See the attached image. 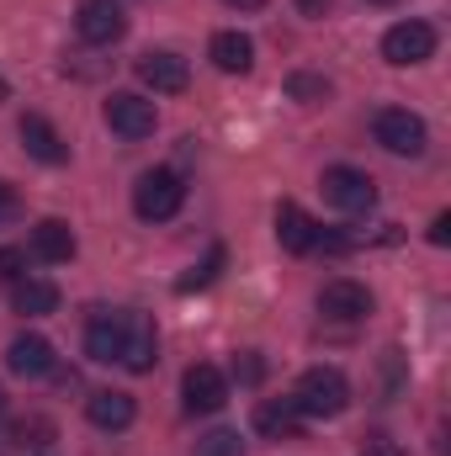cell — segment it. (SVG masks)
Here are the masks:
<instances>
[{
    "instance_id": "obj_31",
    "label": "cell",
    "mask_w": 451,
    "mask_h": 456,
    "mask_svg": "<svg viewBox=\"0 0 451 456\" xmlns=\"http://www.w3.org/2000/svg\"><path fill=\"white\" fill-rule=\"evenodd\" d=\"M5 102H11V86H5V75H0V107H5Z\"/></svg>"
},
{
    "instance_id": "obj_24",
    "label": "cell",
    "mask_w": 451,
    "mask_h": 456,
    "mask_svg": "<svg viewBox=\"0 0 451 456\" xmlns=\"http://www.w3.org/2000/svg\"><path fill=\"white\" fill-rule=\"evenodd\" d=\"M224 244H213V249H208V260H202V265H197V271H192V276H181V292H197V287H208V281H213V276H218V271H224Z\"/></svg>"
},
{
    "instance_id": "obj_21",
    "label": "cell",
    "mask_w": 451,
    "mask_h": 456,
    "mask_svg": "<svg viewBox=\"0 0 451 456\" xmlns=\"http://www.w3.org/2000/svg\"><path fill=\"white\" fill-rule=\"evenodd\" d=\"M287 96L292 102H303V107H314V102H330V80L324 75H287Z\"/></svg>"
},
{
    "instance_id": "obj_26",
    "label": "cell",
    "mask_w": 451,
    "mask_h": 456,
    "mask_svg": "<svg viewBox=\"0 0 451 456\" xmlns=\"http://www.w3.org/2000/svg\"><path fill=\"white\" fill-rule=\"evenodd\" d=\"M234 377H239V382H250V387H255V382H260V377H266V366H260V355H255V350H244V355H239V361H234Z\"/></svg>"
},
{
    "instance_id": "obj_3",
    "label": "cell",
    "mask_w": 451,
    "mask_h": 456,
    "mask_svg": "<svg viewBox=\"0 0 451 456\" xmlns=\"http://www.w3.org/2000/svg\"><path fill=\"white\" fill-rule=\"evenodd\" d=\"M372 138H377L388 154H398V159H414V154H425V143H430L425 117H414L409 107H382V112L372 117Z\"/></svg>"
},
{
    "instance_id": "obj_28",
    "label": "cell",
    "mask_w": 451,
    "mask_h": 456,
    "mask_svg": "<svg viewBox=\"0 0 451 456\" xmlns=\"http://www.w3.org/2000/svg\"><path fill=\"white\" fill-rule=\"evenodd\" d=\"M451 239V213H436V224H430V244H447Z\"/></svg>"
},
{
    "instance_id": "obj_1",
    "label": "cell",
    "mask_w": 451,
    "mask_h": 456,
    "mask_svg": "<svg viewBox=\"0 0 451 456\" xmlns=\"http://www.w3.org/2000/svg\"><path fill=\"white\" fill-rule=\"evenodd\" d=\"M292 403H298L303 419H335V414L350 409V382L335 366H308L292 387Z\"/></svg>"
},
{
    "instance_id": "obj_27",
    "label": "cell",
    "mask_w": 451,
    "mask_h": 456,
    "mask_svg": "<svg viewBox=\"0 0 451 456\" xmlns=\"http://www.w3.org/2000/svg\"><path fill=\"white\" fill-rule=\"evenodd\" d=\"M361 456H398V446H393V441H388L382 430H372V436L361 441Z\"/></svg>"
},
{
    "instance_id": "obj_2",
    "label": "cell",
    "mask_w": 451,
    "mask_h": 456,
    "mask_svg": "<svg viewBox=\"0 0 451 456\" xmlns=\"http://www.w3.org/2000/svg\"><path fill=\"white\" fill-rule=\"evenodd\" d=\"M181 202H186V181H181L176 170H144L138 186H133V213H138L144 224H165V218H176Z\"/></svg>"
},
{
    "instance_id": "obj_6",
    "label": "cell",
    "mask_w": 451,
    "mask_h": 456,
    "mask_svg": "<svg viewBox=\"0 0 451 456\" xmlns=\"http://www.w3.org/2000/svg\"><path fill=\"white\" fill-rule=\"evenodd\" d=\"M102 117H107V127H112L117 138H149L154 133V102L149 96H138V91H112L107 96V107H102Z\"/></svg>"
},
{
    "instance_id": "obj_15",
    "label": "cell",
    "mask_w": 451,
    "mask_h": 456,
    "mask_svg": "<svg viewBox=\"0 0 451 456\" xmlns=\"http://www.w3.org/2000/svg\"><path fill=\"white\" fill-rule=\"evenodd\" d=\"M27 249L43 265H64V260H75V228L64 224V218H43V224H32Z\"/></svg>"
},
{
    "instance_id": "obj_30",
    "label": "cell",
    "mask_w": 451,
    "mask_h": 456,
    "mask_svg": "<svg viewBox=\"0 0 451 456\" xmlns=\"http://www.w3.org/2000/svg\"><path fill=\"white\" fill-rule=\"evenodd\" d=\"M5 213H16V191H11V186L0 181V218H5Z\"/></svg>"
},
{
    "instance_id": "obj_18",
    "label": "cell",
    "mask_w": 451,
    "mask_h": 456,
    "mask_svg": "<svg viewBox=\"0 0 451 456\" xmlns=\"http://www.w3.org/2000/svg\"><path fill=\"white\" fill-rule=\"evenodd\" d=\"M86 414H91L96 430H127V425L138 419V403H133L127 393H117V387H102V393L86 398Z\"/></svg>"
},
{
    "instance_id": "obj_14",
    "label": "cell",
    "mask_w": 451,
    "mask_h": 456,
    "mask_svg": "<svg viewBox=\"0 0 451 456\" xmlns=\"http://www.w3.org/2000/svg\"><path fill=\"white\" fill-rule=\"evenodd\" d=\"M303 414H298V403L292 398H266V403H255V430L266 436V441H303Z\"/></svg>"
},
{
    "instance_id": "obj_19",
    "label": "cell",
    "mask_w": 451,
    "mask_h": 456,
    "mask_svg": "<svg viewBox=\"0 0 451 456\" xmlns=\"http://www.w3.org/2000/svg\"><path fill=\"white\" fill-rule=\"evenodd\" d=\"M11 308H16L21 319H43V314H53V308H59V287H53V281H43V276H27V281H16V287H11Z\"/></svg>"
},
{
    "instance_id": "obj_17",
    "label": "cell",
    "mask_w": 451,
    "mask_h": 456,
    "mask_svg": "<svg viewBox=\"0 0 451 456\" xmlns=\"http://www.w3.org/2000/svg\"><path fill=\"white\" fill-rule=\"evenodd\" d=\"M276 239H282L287 255H308V249L319 244V224H314L298 202H282V208H276Z\"/></svg>"
},
{
    "instance_id": "obj_25",
    "label": "cell",
    "mask_w": 451,
    "mask_h": 456,
    "mask_svg": "<svg viewBox=\"0 0 451 456\" xmlns=\"http://www.w3.org/2000/svg\"><path fill=\"white\" fill-rule=\"evenodd\" d=\"M21 265H27V249L0 244V281H21Z\"/></svg>"
},
{
    "instance_id": "obj_16",
    "label": "cell",
    "mask_w": 451,
    "mask_h": 456,
    "mask_svg": "<svg viewBox=\"0 0 451 456\" xmlns=\"http://www.w3.org/2000/svg\"><path fill=\"white\" fill-rule=\"evenodd\" d=\"M160 350V340H154V324H149V314H133L127 308V340H122V361L117 366H127L133 377H144V371H154V355Z\"/></svg>"
},
{
    "instance_id": "obj_12",
    "label": "cell",
    "mask_w": 451,
    "mask_h": 456,
    "mask_svg": "<svg viewBox=\"0 0 451 456\" xmlns=\"http://www.w3.org/2000/svg\"><path fill=\"white\" fill-rule=\"evenodd\" d=\"M5 366H11L16 377L37 382V377H53L59 355H53V345L43 340V335H16V340L5 345Z\"/></svg>"
},
{
    "instance_id": "obj_13",
    "label": "cell",
    "mask_w": 451,
    "mask_h": 456,
    "mask_svg": "<svg viewBox=\"0 0 451 456\" xmlns=\"http://www.w3.org/2000/svg\"><path fill=\"white\" fill-rule=\"evenodd\" d=\"M16 133H21V149H27V154H32L37 165H64V159H70V143L59 138V127H53L48 117L27 112V117H21V127H16Z\"/></svg>"
},
{
    "instance_id": "obj_9",
    "label": "cell",
    "mask_w": 451,
    "mask_h": 456,
    "mask_svg": "<svg viewBox=\"0 0 451 456\" xmlns=\"http://www.w3.org/2000/svg\"><path fill=\"white\" fill-rule=\"evenodd\" d=\"M138 80H144L149 91H160V96H181V91L192 86V69H186V59L170 53V48H149V53L138 59Z\"/></svg>"
},
{
    "instance_id": "obj_34",
    "label": "cell",
    "mask_w": 451,
    "mask_h": 456,
    "mask_svg": "<svg viewBox=\"0 0 451 456\" xmlns=\"http://www.w3.org/2000/svg\"><path fill=\"white\" fill-rule=\"evenodd\" d=\"M372 5H398V0H372Z\"/></svg>"
},
{
    "instance_id": "obj_29",
    "label": "cell",
    "mask_w": 451,
    "mask_h": 456,
    "mask_svg": "<svg viewBox=\"0 0 451 456\" xmlns=\"http://www.w3.org/2000/svg\"><path fill=\"white\" fill-rule=\"evenodd\" d=\"M298 11H303V16H324V11H330V0H298Z\"/></svg>"
},
{
    "instance_id": "obj_33",
    "label": "cell",
    "mask_w": 451,
    "mask_h": 456,
    "mask_svg": "<svg viewBox=\"0 0 451 456\" xmlns=\"http://www.w3.org/2000/svg\"><path fill=\"white\" fill-rule=\"evenodd\" d=\"M0 414H5V387H0Z\"/></svg>"
},
{
    "instance_id": "obj_5",
    "label": "cell",
    "mask_w": 451,
    "mask_h": 456,
    "mask_svg": "<svg viewBox=\"0 0 451 456\" xmlns=\"http://www.w3.org/2000/svg\"><path fill=\"white\" fill-rule=\"evenodd\" d=\"M436 53V27L430 21H398V27H388L382 32V59L393 64V69H409V64H425Z\"/></svg>"
},
{
    "instance_id": "obj_32",
    "label": "cell",
    "mask_w": 451,
    "mask_h": 456,
    "mask_svg": "<svg viewBox=\"0 0 451 456\" xmlns=\"http://www.w3.org/2000/svg\"><path fill=\"white\" fill-rule=\"evenodd\" d=\"M228 5H250V11H255V5H266V0H228Z\"/></svg>"
},
{
    "instance_id": "obj_22",
    "label": "cell",
    "mask_w": 451,
    "mask_h": 456,
    "mask_svg": "<svg viewBox=\"0 0 451 456\" xmlns=\"http://www.w3.org/2000/svg\"><path fill=\"white\" fill-rule=\"evenodd\" d=\"M11 441H16V446H48V441H53V425H48L43 414H27V419L11 425Z\"/></svg>"
},
{
    "instance_id": "obj_7",
    "label": "cell",
    "mask_w": 451,
    "mask_h": 456,
    "mask_svg": "<svg viewBox=\"0 0 451 456\" xmlns=\"http://www.w3.org/2000/svg\"><path fill=\"white\" fill-rule=\"evenodd\" d=\"M181 398H186V414H218L228 403V377L218 366L197 361V366H186V377H181Z\"/></svg>"
},
{
    "instance_id": "obj_11",
    "label": "cell",
    "mask_w": 451,
    "mask_h": 456,
    "mask_svg": "<svg viewBox=\"0 0 451 456\" xmlns=\"http://www.w3.org/2000/svg\"><path fill=\"white\" fill-rule=\"evenodd\" d=\"M319 314L324 319H335V324H356V319H366L372 314V292L361 287V281H324V292H319Z\"/></svg>"
},
{
    "instance_id": "obj_23",
    "label": "cell",
    "mask_w": 451,
    "mask_h": 456,
    "mask_svg": "<svg viewBox=\"0 0 451 456\" xmlns=\"http://www.w3.org/2000/svg\"><path fill=\"white\" fill-rule=\"evenodd\" d=\"M197 456H244V441H239V430H208L197 441Z\"/></svg>"
},
{
    "instance_id": "obj_20",
    "label": "cell",
    "mask_w": 451,
    "mask_h": 456,
    "mask_svg": "<svg viewBox=\"0 0 451 456\" xmlns=\"http://www.w3.org/2000/svg\"><path fill=\"white\" fill-rule=\"evenodd\" d=\"M208 53H213V64H218L224 75H244V69L255 64V43H250L244 32H213Z\"/></svg>"
},
{
    "instance_id": "obj_4",
    "label": "cell",
    "mask_w": 451,
    "mask_h": 456,
    "mask_svg": "<svg viewBox=\"0 0 451 456\" xmlns=\"http://www.w3.org/2000/svg\"><path fill=\"white\" fill-rule=\"evenodd\" d=\"M319 191H324V202L335 213H372L377 208V181L366 170H350V165H330Z\"/></svg>"
},
{
    "instance_id": "obj_8",
    "label": "cell",
    "mask_w": 451,
    "mask_h": 456,
    "mask_svg": "<svg viewBox=\"0 0 451 456\" xmlns=\"http://www.w3.org/2000/svg\"><path fill=\"white\" fill-rule=\"evenodd\" d=\"M122 340H127V308H96L86 324V355L91 361H122Z\"/></svg>"
},
{
    "instance_id": "obj_10",
    "label": "cell",
    "mask_w": 451,
    "mask_h": 456,
    "mask_svg": "<svg viewBox=\"0 0 451 456\" xmlns=\"http://www.w3.org/2000/svg\"><path fill=\"white\" fill-rule=\"evenodd\" d=\"M75 32H80L86 43H96V48H112L117 37L127 32V16H122L117 0H86L80 16H75Z\"/></svg>"
}]
</instances>
